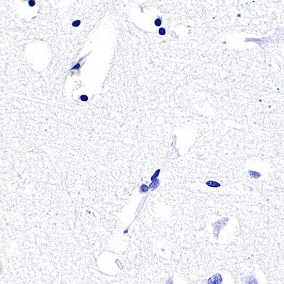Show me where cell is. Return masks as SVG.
I'll list each match as a JSON object with an SVG mask.
<instances>
[{"instance_id": "1", "label": "cell", "mask_w": 284, "mask_h": 284, "mask_svg": "<svg viewBox=\"0 0 284 284\" xmlns=\"http://www.w3.org/2000/svg\"><path fill=\"white\" fill-rule=\"evenodd\" d=\"M222 282V278L221 277L219 273L214 275L212 276L210 279L208 280V283H213V284H217V283H221Z\"/></svg>"}, {"instance_id": "2", "label": "cell", "mask_w": 284, "mask_h": 284, "mask_svg": "<svg viewBox=\"0 0 284 284\" xmlns=\"http://www.w3.org/2000/svg\"><path fill=\"white\" fill-rule=\"evenodd\" d=\"M206 185L209 186H210V187H220V184L219 183H218L217 182H215V181H208L207 182H206Z\"/></svg>"}, {"instance_id": "3", "label": "cell", "mask_w": 284, "mask_h": 284, "mask_svg": "<svg viewBox=\"0 0 284 284\" xmlns=\"http://www.w3.org/2000/svg\"><path fill=\"white\" fill-rule=\"evenodd\" d=\"M249 174H250L251 176L253 177V178H258V177L260 176V174H259V173H256V172H254V171H253V172L251 171L250 173H249Z\"/></svg>"}, {"instance_id": "4", "label": "cell", "mask_w": 284, "mask_h": 284, "mask_svg": "<svg viewBox=\"0 0 284 284\" xmlns=\"http://www.w3.org/2000/svg\"><path fill=\"white\" fill-rule=\"evenodd\" d=\"M80 24H81L80 20H75V21H74L73 23H72V25H73V27H78L80 25Z\"/></svg>"}, {"instance_id": "5", "label": "cell", "mask_w": 284, "mask_h": 284, "mask_svg": "<svg viewBox=\"0 0 284 284\" xmlns=\"http://www.w3.org/2000/svg\"><path fill=\"white\" fill-rule=\"evenodd\" d=\"M161 24H162V21L160 20V18H157L155 20V24L156 26H160V25H161Z\"/></svg>"}, {"instance_id": "6", "label": "cell", "mask_w": 284, "mask_h": 284, "mask_svg": "<svg viewBox=\"0 0 284 284\" xmlns=\"http://www.w3.org/2000/svg\"><path fill=\"white\" fill-rule=\"evenodd\" d=\"M29 5L30 6H34L35 5V2L34 0H29Z\"/></svg>"}, {"instance_id": "7", "label": "cell", "mask_w": 284, "mask_h": 284, "mask_svg": "<svg viewBox=\"0 0 284 284\" xmlns=\"http://www.w3.org/2000/svg\"><path fill=\"white\" fill-rule=\"evenodd\" d=\"M159 34H160V35H164V34H165V29H164V28H161V29L159 30Z\"/></svg>"}]
</instances>
